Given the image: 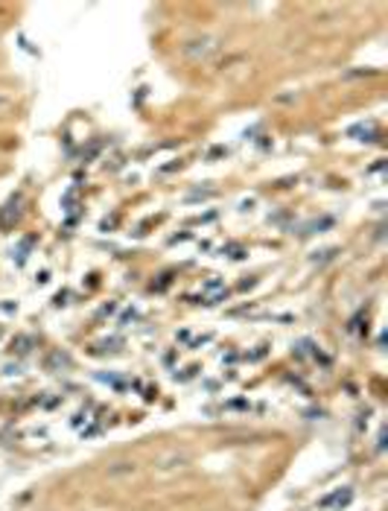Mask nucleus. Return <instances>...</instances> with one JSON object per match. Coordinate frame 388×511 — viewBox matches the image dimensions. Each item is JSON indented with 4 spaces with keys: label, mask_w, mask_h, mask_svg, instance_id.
Returning a JSON list of instances; mask_svg holds the SVG:
<instances>
[{
    "label": "nucleus",
    "mask_w": 388,
    "mask_h": 511,
    "mask_svg": "<svg viewBox=\"0 0 388 511\" xmlns=\"http://www.w3.org/2000/svg\"><path fill=\"white\" fill-rule=\"evenodd\" d=\"M216 47H219V44H216V38L201 35V38H193V41H187V44H184V56H190V59H204V56H210Z\"/></svg>",
    "instance_id": "obj_1"
},
{
    "label": "nucleus",
    "mask_w": 388,
    "mask_h": 511,
    "mask_svg": "<svg viewBox=\"0 0 388 511\" xmlns=\"http://www.w3.org/2000/svg\"><path fill=\"white\" fill-rule=\"evenodd\" d=\"M350 497H353V494H350V488L336 491V494H330V497H324V500H321V509H330V506H339V509H342V506H348V503H350Z\"/></svg>",
    "instance_id": "obj_2"
},
{
    "label": "nucleus",
    "mask_w": 388,
    "mask_h": 511,
    "mask_svg": "<svg viewBox=\"0 0 388 511\" xmlns=\"http://www.w3.org/2000/svg\"><path fill=\"white\" fill-rule=\"evenodd\" d=\"M359 134H365L362 140H377V128L374 126H353L350 128V137H359Z\"/></svg>",
    "instance_id": "obj_3"
},
{
    "label": "nucleus",
    "mask_w": 388,
    "mask_h": 511,
    "mask_svg": "<svg viewBox=\"0 0 388 511\" xmlns=\"http://www.w3.org/2000/svg\"><path fill=\"white\" fill-rule=\"evenodd\" d=\"M35 342H33V336H18L15 342H12V351H18V353H30V348H33Z\"/></svg>",
    "instance_id": "obj_4"
},
{
    "label": "nucleus",
    "mask_w": 388,
    "mask_h": 511,
    "mask_svg": "<svg viewBox=\"0 0 388 511\" xmlns=\"http://www.w3.org/2000/svg\"><path fill=\"white\" fill-rule=\"evenodd\" d=\"M330 225H333V219H330V216H324V219H318V222H310L301 234H315V231L321 234V228H330Z\"/></svg>",
    "instance_id": "obj_5"
},
{
    "label": "nucleus",
    "mask_w": 388,
    "mask_h": 511,
    "mask_svg": "<svg viewBox=\"0 0 388 511\" xmlns=\"http://www.w3.org/2000/svg\"><path fill=\"white\" fill-rule=\"evenodd\" d=\"M30 246H33V240H21V246H18V249H15V263H18V266H21V263H24V260H27V252H30Z\"/></svg>",
    "instance_id": "obj_6"
},
{
    "label": "nucleus",
    "mask_w": 388,
    "mask_h": 511,
    "mask_svg": "<svg viewBox=\"0 0 388 511\" xmlns=\"http://www.w3.org/2000/svg\"><path fill=\"white\" fill-rule=\"evenodd\" d=\"M336 255H339V249H324V252H315L310 260H312V263H327V260H333Z\"/></svg>",
    "instance_id": "obj_7"
},
{
    "label": "nucleus",
    "mask_w": 388,
    "mask_h": 511,
    "mask_svg": "<svg viewBox=\"0 0 388 511\" xmlns=\"http://www.w3.org/2000/svg\"><path fill=\"white\" fill-rule=\"evenodd\" d=\"M213 196H216V190H213V187H207V190H193L187 199H190V202H195V199H213Z\"/></svg>",
    "instance_id": "obj_8"
},
{
    "label": "nucleus",
    "mask_w": 388,
    "mask_h": 511,
    "mask_svg": "<svg viewBox=\"0 0 388 511\" xmlns=\"http://www.w3.org/2000/svg\"><path fill=\"white\" fill-rule=\"evenodd\" d=\"M219 155H228V149H222V146H216V149H210V155H207V158H219Z\"/></svg>",
    "instance_id": "obj_9"
},
{
    "label": "nucleus",
    "mask_w": 388,
    "mask_h": 511,
    "mask_svg": "<svg viewBox=\"0 0 388 511\" xmlns=\"http://www.w3.org/2000/svg\"><path fill=\"white\" fill-rule=\"evenodd\" d=\"M9 105H12V99H9V96H3V94H0V111H6Z\"/></svg>",
    "instance_id": "obj_10"
},
{
    "label": "nucleus",
    "mask_w": 388,
    "mask_h": 511,
    "mask_svg": "<svg viewBox=\"0 0 388 511\" xmlns=\"http://www.w3.org/2000/svg\"><path fill=\"white\" fill-rule=\"evenodd\" d=\"M134 319H140V316H137V313H126V316H123V324H129V321H134Z\"/></svg>",
    "instance_id": "obj_11"
}]
</instances>
